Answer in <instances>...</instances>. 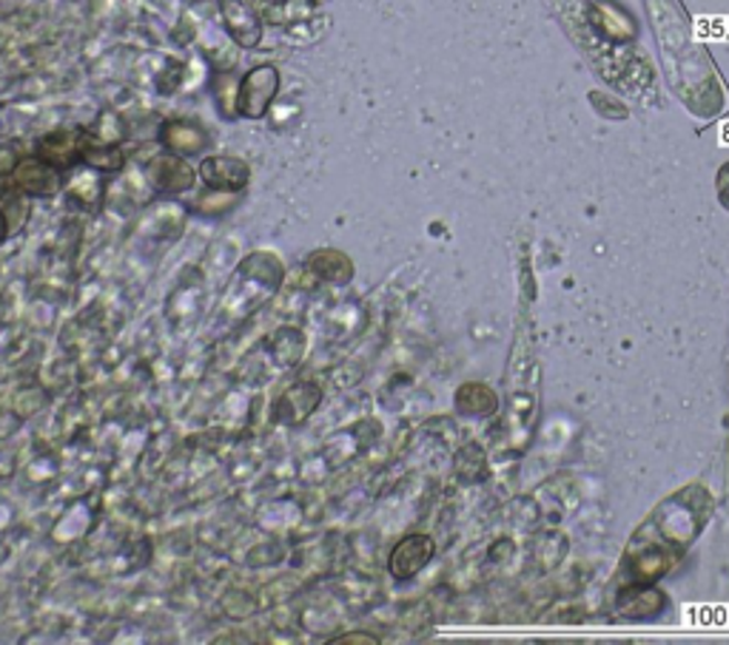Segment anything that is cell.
I'll list each match as a JSON object with an SVG mask.
<instances>
[{"label":"cell","instance_id":"cell-7","mask_svg":"<svg viewBox=\"0 0 729 645\" xmlns=\"http://www.w3.org/2000/svg\"><path fill=\"white\" fill-rule=\"evenodd\" d=\"M145 174H149V183L160 194H183L198 180L194 168L185 163V157H178V154H160V157H154L149 168H145Z\"/></svg>","mask_w":729,"mask_h":645},{"label":"cell","instance_id":"cell-6","mask_svg":"<svg viewBox=\"0 0 729 645\" xmlns=\"http://www.w3.org/2000/svg\"><path fill=\"white\" fill-rule=\"evenodd\" d=\"M160 143L169 154H178V157H194V154H203L209 149V134L200 123L194 120H165L160 125Z\"/></svg>","mask_w":729,"mask_h":645},{"label":"cell","instance_id":"cell-2","mask_svg":"<svg viewBox=\"0 0 729 645\" xmlns=\"http://www.w3.org/2000/svg\"><path fill=\"white\" fill-rule=\"evenodd\" d=\"M434 554H436V546L427 535L402 538V541L391 549V557H388L391 577L399 583L414 581L416 574H419L427 563L434 561Z\"/></svg>","mask_w":729,"mask_h":645},{"label":"cell","instance_id":"cell-12","mask_svg":"<svg viewBox=\"0 0 729 645\" xmlns=\"http://www.w3.org/2000/svg\"><path fill=\"white\" fill-rule=\"evenodd\" d=\"M664 608V594L656 586H632L621 594V612L627 617H652Z\"/></svg>","mask_w":729,"mask_h":645},{"label":"cell","instance_id":"cell-15","mask_svg":"<svg viewBox=\"0 0 729 645\" xmlns=\"http://www.w3.org/2000/svg\"><path fill=\"white\" fill-rule=\"evenodd\" d=\"M63 188H67V194L80 205H92V203H98L100 196H103L100 171H94V168L83 171V174H72V180L63 183Z\"/></svg>","mask_w":729,"mask_h":645},{"label":"cell","instance_id":"cell-5","mask_svg":"<svg viewBox=\"0 0 729 645\" xmlns=\"http://www.w3.org/2000/svg\"><path fill=\"white\" fill-rule=\"evenodd\" d=\"M220 14L237 47L254 49L263 40V18L245 0H220Z\"/></svg>","mask_w":729,"mask_h":645},{"label":"cell","instance_id":"cell-4","mask_svg":"<svg viewBox=\"0 0 729 645\" xmlns=\"http://www.w3.org/2000/svg\"><path fill=\"white\" fill-rule=\"evenodd\" d=\"M34 157H40L58 171L74 168L78 163H83V131H49L34 145Z\"/></svg>","mask_w":729,"mask_h":645},{"label":"cell","instance_id":"cell-11","mask_svg":"<svg viewBox=\"0 0 729 645\" xmlns=\"http://www.w3.org/2000/svg\"><path fill=\"white\" fill-rule=\"evenodd\" d=\"M83 163L89 165V168L100 171V174H114V171H120L125 165V154L118 145L98 143V140H92L83 131Z\"/></svg>","mask_w":729,"mask_h":645},{"label":"cell","instance_id":"cell-3","mask_svg":"<svg viewBox=\"0 0 729 645\" xmlns=\"http://www.w3.org/2000/svg\"><path fill=\"white\" fill-rule=\"evenodd\" d=\"M198 176L209 185L211 191H225V194H240L249 185L251 168L245 160L225 157V154H214V157H203L198 165Z\"/></svg>","mask_w":729,"mask_h":645},{"label":"cell","instance_id":"cell-20","mask_svg":"<svg viewBox=\"0 0 729 645\" xmlns=\"http://www.w3.org/2000/svg\"><path fill=\"white\" fill-rule=\"evenodd\" d=\"M718 191H721L723 205L729 208V165H723L721 168V176H718Z\"/></svg>","mask_w":729,"mask_h":645},{"label":"cell","instance_id":"cell-10","mask_svg":"<svg viewBox=\"0 0 729 645\" xmlns=\"http://www.w3.org/2000/svg\"><path fill=\"white\" fill-rule=\"evenodd\" d=\"M305 268L314 270L316 276H323L325 281H334V285H348L354 279V262L342 250H314V254L305 259Z\"/></svg>","mask_w":729,"mask_h":645},{"label":"cell","instance_id":"cell-18","mask_svg":"<svg viewBox=\"0 0 729 645\" xmlns=\"http://www.w3.org/2000/svg\"><path fill=\"white\" fill-rule=\"evenodd\" d=\"M18 163H20L18 149H14V145H3V149H0V180H12Z\"/></svg>","mask_w":729,"mask_h":645},{"label":"cell","instance_id":"cell-14","mask_svg":"<svg viewBox=\"0 0 729 645\" xmlns=\"http://www.w3.org/2000/svg\"><path fill=\"white\" fill-rule=\"evenodd\" d=\"M269 347H271V352H274V359L280 361V365L294 367V365H300V359H303L305 339H303V332H300V330H294V327H285V330L276 332Z\"/></svg>","mask_w":729,"mask_h":645},{"label":"cell","instance_id":"cell-19","mask_svg":"<svg viewBox=\"0 0 729 645\" xmlns=\"http://www.w3.org/2000/svg\"><path fill=\"white\" fill-rule=\"evenodd\" d=\"M331 643H334V645H342V643H379V637H374V634H342V637H334Z\"/></svg>","mask_w":729,"mask_h":645},{"label":"cell","instance_id":"cell-16","mask_svg":"<svg viewBox=\"0 0 729 645\" xmlns=\"http://www.w3.org/2000/svg\"><path fill=\"white\" fill-rule=\"evenodd\" d=\"M237 94H240V78L231 72H223L214 83V98H217V109L225 117H237Z\"/></svg>","mask_w":729,"mask_h":645},{"label":"cell","instance_id":"cell-13","mask_svg":"<svg viewBox=\"0 0 729 645\" xmlns=\"http://www.w3.org/2000/svg\"><path fill=\"white\" fill-rule=\"evenodd\" d=\"M456 407L465 416H490L499 407V401H496V392L490 387L474 381V385H465L456 390Z\"/></svg>","mask_w":729,"mask_h":645},{"label":"cell","instance_id":"cell-17","mask_svg":"<svg viewBox=\"0 0 729 645\" xmlns=\"http://www.w3.org/2000/svg\"><path fill=\"white\" fill-rule=\"evenodd\" d=\"M3 205V211H7V219H9V231L12 234H18L20 228H23V222L29 219V199L23 191H14V194L7 196V203Z\"/></svg>","mask_w":729,"mask_h":645},{"label":"cell","instance_id":"cell-1","mask_svg":"<svg viewBox=\"0 0 729 645\" xmlns=\"http://www.w3.org/2000/svg\"><path fill=\"white\" fill-rule=\"evenodd\" d=\"M276 94H280V72H276V65H254L251 72L240 78L237 117L263 120L271 105H274Z\"/></svg>","mask_w":729,"mask_h":645},{"label":"cell","instance_id":"cell-9","mask_svg":"<svg viewBox=\"0 0 729 645\" xmlns=\"http://www.w3.org/2000/svg\"><path fill=\"white\" fill-rule=\"evenodd\" d=\"M320 401H323V390L316 385L303 381V385H294L291 390H285L283 396H280V405H276L274 418L276 421H285V424H294V427L303 424L305 418L314 416Z\"/></svg>","mask_w":729,"mask_h":645},{"label":"cell","instance_id":"cell-21","mask_svg":"<svg viewBox=\"0 0 729 645\" xmlns=\"http://www.w3.org/2000/svg\"><path fill=\"white\" fill-rule=\"evenodd\" d=\"M12 236V231H9V219H7V211H3V205H0V245Z\"/></svg>","mask_w":729,"mask_h":645},{"label":"cell","instance_id":"cell-8","mask_svg":"<svg viewBox=\"0 0 729 645\" xmlns=\"http://www.w3.org/2000/svg\"><path fill=\"white\" fill-rule=\"evenodd\" d=\"M14 191H23L27 196H54L63 183H60V171L43 163L40 157L20 160L18 168L12 174Z\"/></svg>","mask_w":729,"mask_h":645}]
</instances>
